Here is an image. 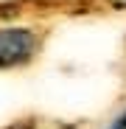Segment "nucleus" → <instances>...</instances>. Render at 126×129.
I'll return each mask as SVG.
<instances>
[{"mask_svg": "<svg viewBox=\"0 0 126 129\" xmlns=\"http://www.w3.org/2000/svg\"><path fill=\"white\" fill-rule=\"evenodd\" d=\"M48 34L34 25H0V73L25 70L42 56Z\"/></svg>", "mask_w": 126, "mask_h": 129, "instance_id": "1", "label": "nucleus"}, {"mask_svg": "<svg viewBox=\"0 0 126 129\" xmlns=\"http://www.w3.org/2000/svg\"><path fill=\"white\" fill-rule=\"evenodd\" d=\"M107 129H126V107L115 112V118L107 123Z\"/></svg>", "mask_w": 126, "mask_h": 129, "instance_id": "2", "label": "nucleus"}]
</instances>
